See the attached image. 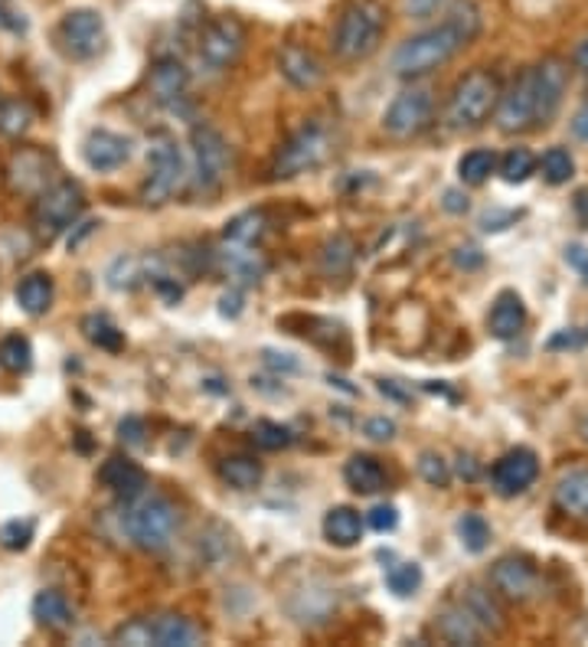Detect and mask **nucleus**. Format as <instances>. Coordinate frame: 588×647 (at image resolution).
Instances as JSON below:
<instances>
[{
	"label": "nucleus",
	"instance_id": "nucleus-1",
	"mask_svg": "<svg viewBox=\"0 0 588 647\" xmlns=\"http://www.w3.org/2000/svg\"><path fill=\"white\" fill-rule=\"evenodd\" d=\"M484 30V13L474 0H454L444 10V20L439 27H429L392 53L389 66L399 79H422L429 72L448 66L464 46H471Z\"/></svg>",
	"mask_w": 588,
	"mask_h": 647
},
{
	"label": "nucleus",
	"instance_id": "nucleus-2",
	"mask_svg": "<svg viewBox=\"0 0 588 647\" xmlns=\"http://www.w3.org/2000/svg\"><path fill=\"white\" fill-rule=\"evenodd\" d=\"M386 7L379 0H350L334 27V56L344 63H360L372 56L386 33Z\"/></svg>",
	"mask_w": 588,
	"mask_h": 647
},
{
	"label": "nucleus",
	"instance_id": "nucleus-3",
	"mask_svg": "<svg viewBox=\"0 0 588 647\" xmlns=\"http://www.w3.org/2000/svg\"><path fill=\"white\" fill-rule=\"evenodd\" d=\"M497 102H501V82L497 75L487 70L468 72L451 98H448V108H444V122L451 132H474L481 128L494 112H497Z\"/></svg>",
	"mask_w": 588,
	"mask_h": 647
},
{
	"label": "nucleus",
	"instance_id": "nucleus-4",
	"mask_svg": "<svg viewBox=\"0 0 588 647\" xmlns=\"http://www.w3.org/2000/svg\"><path fill=\"white\" fill-rule=\"evenodd\" d=\"M177 526H180V513L167 498H145V501L132 503L125 513V533L145 553L167 550Z\"/></svg>",
	"mask_w": 588,
	"mask_h": 647
},
{
	"label": "nucleus",
	"instance_id": "nucleus-5",
	"mask_svg": "<svg viewBox=\"0 0 588 647\" xmlns=\"http://www.w3.org/2000/svg\"><path fill=\"white\" fill-rule=\"evenodd\" d=\"M432 115H435L432 92L422 88V85H409L382 112V132L396 142H409V138L422 135L432 125Z\"/></svg>",
	"mask_w": 588,
	"mask_h": 647
},
{
	"label": "nucleus",
	"instance_id": "nucleus-6",
	"mask_svg": "<svg viewBox=\"0 0 588 647\" xmlns=\"http://www.w3.org/2000/svg\"><path fill=\"white\" fill-rule=\"evenodd\" d=\"M190 147H193V177L190 187L193 194H217L229 174V144L217 128L210 125H197L190 135Z\"/></svg>",
	"mask_w": 588,
	"mask_h": 647
},
{
	"label": "nucleus",
	"instance_id": "nucleus-7",
	"mask_svg": "<svg viewBox=\"0 0 588 647\" xmlns=\"http://www.w3.org/2000/svg\"><path fill=\"white\" fill-rule=\"evenodd\" d=\"M187 180V164L183 154L174 142H157L147 154V180L141 187V200L147 207H160L167 204Z\"/></svg>",
	"mask_w": 588,
	"mask_h": 647
},
{
	"label": "nucleus",
	"instance_id": "nucleus-8",
	"mask_svg": "<svg viewBox=\"0 0 588 647\" xmlns=\"http://www.w3.org/2000/svg\"><path fill=\"white\" fill-rule=\"evenodd\" d=\"M85 210V194L73 180H60L46 190H40L36 207H33V222L40 229V236L53 239L63 229H70L75 219Z\"/></svg>",
	"mask_w": 588,
	"mask_h": 647
},
{
	"label": "nucleus",
	"instance_id": "nucleus-9",
	"mask_svg": "<svg viewBox=\"0 0 588 647\" xmlns=\"http://www.w3.org/2000/svg\"><path fill=\"white\" fill-rule=\"evenodd\" d=\"M330 150V138L324 128L317 125H304L301 132H294L288 142L279 147L275 160H272V180H292L297 174L317 167Z\"/></svg>",
	"mask_w": 588,
	"mask_h": 647
},
{
	"label": "nucleus",
	"instance_id": "nucleus-10",
	"mask_svg": "<svg viewBox=\"0 0 588 647\" xmlns=\"http://www.w3.org/2000/svg\"><path fill=\"white\" fill-rule=\"evenodd\" d=\"M56 40L70 60H95L105 50V20L92 7H75L60 20Z\"/></svg>",
	"mask_w": 588,
	"mask_h": 647
},
{
	"label": "nucleus",
	"instance_id": "nucleus-11",
	"mask_svg": "<svg viewBox=\"0 0 588 647\" xmlns=\"http://www.w3.org/2000/svg\"><path fill=\"white\" fill-rule=\"evenodd\" d=\"M245 50V27L239 17H217L200 33V56L213 70H229Z\"/></svg>",
	"mask_w": 588,
	"mask_h": 647
},
{
	"label": "nucleus",
	"instance_id": "nucleus-12",
	"mask_svg": "<svg viewBox=\"0 0 588 647\" xmlns=\"http://www.w3.org/2000/svg\"><path fill=\"white\" fill-rule=\"evenodd\" d=\"M533 98H536V128L549 125L556 118V112L563 108V98L569 92V63L559 56L543 60L539 66H533Z\"/></svg>",
	"mask_w": 588,
	"mask_h": 647
},
{
	"label": "nucleus",
	"instance_id": "nucleus-13",
	"mask_svg": "<svg viewBox=\"0 0 588 647\" xmlns=\"http://www.w3.org/2000/svg\"><path fill=\"white\" fill-rule=\"evenodd\" d=\"M497 128L504 135H516V132H529L536 128V98H533V72L523 70L511 82L507 92H501L497 102Z\"/></svg>",
	"mask_w": 588,
	"mask_h": 647
},
{
	"label": "nucleus",
	"instance_id": "nucleus-14",
	"mask_svg": "<svg viewBox=\"0 0 588 647\" xmlns=\"http://www.w3.org/2000/svg\"><path fill=\"white\" fill-rule=\"evenodd\" d=\"M536 478H539V458L533 448H511L491 468V484L501 498L526 494L536 484Z\"/></svg>",
	"mask_w": 588,
	"mask_h": 647
},
{
	"label": "nucleus",
	"instance_id": "nucleus-15",
	"mask_svg": "<svg viewBox=\"0 0 588 647\" xmlns=\"http://www.w3.org/2000/svg\"><path fill=\"white\" fill-rule=\"evenodd\" d=\"M491 585L501 598L507 602H529L539 595V573L529 560H516L507 556L501 563H494L491 570Z\"/></svg>",
	"mask_w": 588,
	"mask_h": 647
},
{
	"label": "nucleus",
	"instance_id": "nucleus-16",
	"mask_svg": "<svg viewBox=\"0 0 588 647\" xmlns=\"http://www.w3.org/2000/svg\"><path fill=\"white\" fill-rule=\"evenodd\" d=\"M82 157L92 170L108 174V170H118L132 160V142L125 135L108 132V128H95L82 144Z\"/></svg>",
	"mask_w": 588,
	"mask_h": 647
},
{
	"label": "nucleus",
	"instance_id": "nucleus-17",
	"mask_svg": "<svg viewBox=\"0 0 588 647\" xmlns=\"http://www.w3.org/2000/svg\"><path fill=\"white\" fill-rule=\"evenodd\" d=\"M98 481L122 501H135L141 498L147 488L145 468L138 461H132L128 455H112L102 468H98Z\"/></svg>",
	"mask_w": 588,
	"mask_h": 647
},
{
	"label": "nucleus",
	"instance_id": "nucleus-18",
	"mask_svg": "<svg viewBox=\"0 0 588 647\" xmlns=\"http://www.w3.org/2000/svg\"><path fill=\"white\" fill-rule=\"evenodd\" d=\"M279 72L285 75V82L297 88V92H311L324 82V63L307 50V46H297V43H288L282 53H279Z\"/></svg>",
	"mask_w": 588,
	"mask_h": 647
},
{
	"label": "nucleus",
	"instance_id": "nucleus-19",
	"mask_svg": "<svg viewBox=\"0 0 588 647\" xmlns=\"http://www.w3.org/2000/svg\"><path fill=\"white\" fill-rule=\"evenodd\" d=\"M147 625V645L154 647H197L203 641L200 628L177 615V612H164V615H154V618H145Z\"/></svg>",
	"mask_w": 588,
	"mask_h": 647
},
{
	"label": "nucleus",
	"instance_id": "nucleus-20",
	"mask_svg": "<svg viewBox=\"0 0 588 647\" xmlns=\"http://www.w3.org/2000/svg\"><path fill=\"white\" fill-rule=\"evenodd\" d=\"M7 174H10L13 190H20V194H40V190H46V180H50V157L43 150L23 147V150L13 154Z\"/></svg>",
	"mask_w": 588,
	"mask_h": 647
},
{
	"label": "nucleus",
	"instance_id": "nucleus-21",
	"mask_svg": "<svg viewBox=\"0 0 588 647\" xmlns=\"http://www.w3.org/2000/svg\"><path fill=\"white\" fill-rule=\"evenodd\" d=\"M435 628L448 645H481V638L487 635L481 628V622L464 608V602H451L435 615Z\"/></svg>",
	"mask_w": 588,
	"mask_h": 647
},
{
	"label": "nucleus",
	"instance_id": "nucleus-22",
	"mask_svg": "<svg viewBox=\"0 0 588 647\" xmlns=\"http://www.w3.org/2000/svg\"><path fill=\"white\" fill-rule=\"evenodd\" d=\"M487 327L497 341H514L516 334L526 327V304L516 291H501L491 304Z\"/></svg>",
	"mask_w": 588,
	"mask_h": 647
},
{
	"label": "nucleus",
	"instance_id": "nucleus-23",
	"mask_svg": "<svg viewBox=\"0 0 588 647\" xmlns=\"http://www.w3.org/2000/svg\"><path fill=\"white\" fill-rule=\"evenodd\" d=\"M364 530H367V520L354 507H334L324 516V536H327V543H334L340 550L357 546L364 540Z\"/></svg>",
	"mask_w": 588,
	"mask_h": 647
},
{
	"label": "nucleus",
	"instance_id": "nucleus-24",
	"mask_svg": "<svg viewBox=\"0 0 588 647\" xmlns=\"http://www.w3.org/2000/svg\"><path fill=\"white\" fill-rule=\"evenodd\" d=\"M147 82H150V92H154L157 102H177V98L187 92V85H190V72H187L183 63L164 56V60H157V63L150 66Z\"/></svg>",
	"mask_w": 588,
	"mask_h": 647
},
{
	"label": "nucleus",
	"instance_id": "nucleus-25",
	"mask_svg": "<svg viewBox=\"0 0 588 647\" xmlns=\"http://www.w3.org/2000/svg\"><path fill=\"white\" fill-rule=\"evenodd\" d=\"M556 507L576 520H588V468H576L556 481Z\"/></svg>",
	"mask_w": 588,
	"mask_h": 647
},
{
	"label": "nucleus",
	"instance_id": "nucleus-26",
	"mask_svg": "<svg viewBox=\"0 0 588 647\" xmlns=\"http://www.w3.org/2000/svg\"><path fill=\"white\" fill-rule=\"evenodd\" d=\"M33 618H36V625H43L46 632H63V628L73 625V605H70V598H66L63 592L43 588V592H36V598H33Z\"/></svg>",
	"mask_w": 588,
	"mask_h": 647
},
{
	"label": "nucleus",
	"instance_id": "nucleus-27",
	"mask_svg": "<svg viewBox=\"0 0 588 647\" xmlns=\"http://www.w3.org/2000/svg\"><path fill=\"white\" fill-rule=\"evenodd\" d=\"M53 294H56V285L46 272H30L27 279H20L17 285V304L23 314L30 317H40L53 307Z\"/></svg>",
	"mask_w": 588,
	"mask_h": 647
},
{
	"label": "nucleus",
	"instance_id": "nucleus-28",
	"mask_svg": "<svg viewBox=\"0 0 588 647\" xmlns=\"http://www.w3.org/2000/svg\"><path fill=\"white\" fill-rule=\"evenodd\" d=\"M217 474H220L222 484L235 488V491H255L262 484V461L252 458V455H229L217 465Z\"/></svg>",
	"mask_w": 588,
	"mask_h": 647
},
{
	"label": "nucleus",
	"instance_id": "nucleus-29",
	"mask_svg": "<svg viewBox=\"0 0 588 647\" xmlns=\"http://www.w3.org/2000/svg\"><path fill=\"white\" fill-rule=\"evenodd\" d=\"M344 481L357 494H379L386 488V471L372 455H350L344 465Z\"/></svg>",
	"mask_w": 588,
	"mask_h": 647
},
{
	"label": "nucleus",
	"instance_id": "nucleus-30",
	"mask_svg": "<svg viewBox=\"0 0 588 647\" xmlns=\"http://www.w3.org/2000/svg\"><path fill=\"white\" fill-rule=\"evenodd\" d=\"M82 334H85V341H88L92 347L108 351V354H118V351L125 347V334H122V331L115 327V321L105 317V314H88V317H82Z\"/></svg>",
	"mask_w": 588,
	"mask_h": 647
},
{
	"label": "nucleus",
	"instance_id": "nucleus-31",
	"mask_svg": "<svg viewBox=\"0 0 588 647\" xmlns=\"http://www.w3.org/2000/svg\"><path fill=\"white\" fill-rule=\"evenodd\" d=\"M464 608L481 622V628L484 632H501L504 628V612H501V605H497V598L491 595V592H484V588H468L464 592Z\"/></svg>",
	"mask_w": 588,
	"mask_h": 647
},
{
	"label": "nucleus",
	"instance_id": "nucleus-32",
	"mask_svg": "<svg viewBox=\"0 0 588 647\" xmlns=\"http://www.w3.org/2000/svg\"><path fill=\"white\" fill-rule=\"evenodd\" d=\"M497 170V154L491 147H474L458 160V177L468 187H481Z\"/></svg>",
	"mask_w": 588,
	"mask_h": 647
},
{
	"label": "nucleus",
	"instance_id": "nucleus-33",
	"mask_svg": "<svg viewBox=\"0 0 588 647\" xmlns=\"http://www.w3.org/2000/svg\"><path fill=\"white\" fill-rule=\"evenodd\" d=\"M536 167L543 170V180L553 184V187L569 184L573 174H576V160H573V154H569L566 147H549V150L543 154V160H536Z\"/></svg>",
	"mask_w": 588,
	"mask_h": 647
},
{
	"label": "nucleus",
	"instance_id": "nucleus-34",
	"mask_svg": "<svg viewBox=\"0 0 588 647\" xmlns=\"http://www.w3.org/2000/svg\"><path fill=\"white\" fill-rule=\"evenodd\" d=\"M262 232H265V213H259V210L239 213L225 222V239L235 246H255L262 239Z\"/></svg>",
	"mask_w": 588,
	"mask_h": 647
},
{
	"label": "nucleus",
	"instance_id": "nucleus-35",
	"mask_svg": "<svg viewBox=\"0 0 588 647\" xmlns=\"http://www.w3.org/2000/svg\"><path fill=\"white\" fill-rule=\"evenodd\" d=\"M458 536H461V543H464L468 553H484V550L491 546V523H487L481 513L468 510V513L458 520Z\"/></svg>",
	"mask_w": 588,
	"mask_h": 647
},
{
	"label": "nucleus",
	"instance_id": "nucleus-36",
	"mask_svg": "<svg viewBox=\"0 0 588 647\" xmlns=\"http://www.w3.org/2000/svg\"><path fill=\"white\" fill-rule=\"evenodd\" d=\"M30 125H33V112H30L27 102H20V98H0V135L20 138V135H27Z\"/></svg>",
	"mask_w": 588,
	"mask_h": 647
},
{
	"label": "nucleus",
	"instance_id": "nucleus-37",
	"mask_svg": "<svg viewBox=\"0 0 588 647\" xmlns=\"http://www.w3.org/2000/svg\"><path fill=\"white\" fill-rule=\"evenodd\" d=\"M0 366L7 373H27L33 366V347L23 334H7L0 341Z\"/></svg>",
	"mask_w": 588,
	"mask_h": 647
},
{
	"label": "nucleus",
	"instance_id": "nucleus-38",
	"mask_svg": "<svg viewBox=\"0 0 588 647\" xmlns=\"http://www.w3.org/2000/svg\"><path fill=\"white\" fill-rule=\"evenodd\" d=\"M536 174V154L529 147H511L501 157V177L507 184H526Z\"/></svg>",
	"mask_w": 588,
	"mask_h": 647
},
{
	"label": "nucleus",
	"instance_id": "nucleus-39",
	"mask_svg": "<svg viewBox=\"0 0 588 647\" xmlns=\"http://www.w3.org/2000/svg\"><path fill=\"white\" fill-rule=\"evenodd\" d=\"M386 585H389V592L399 595V598L416 595L419 585H422V566H419V563H399V566H392V570L386 573Z\"/></svg>",
	"mask_w": 588,
	"mask_h": 647
},
{
	"label": "nucleus",
	"instance_id": "nucleus-40",
	"mask_svg": "<svg viewBox=\"0 0 588 647\" xmlns=\"http://www.w3.org/2000/svg\"><path fill=\"white\" fill-rule=\"evenodd\" d=\"M321 262H324V272H327V275H344V272L354 265V242L344 239V236L330 239V242L324 246Z\"/></svg>",
	"mask_w": 588,
	"mask_h": 647
},
{
	"label": "nucleus",
	"instance_id": "nucleus-41",
	"mask_svg": "<svg viewBox=\"0 0 588 647\" xmlns=\"http://www.w3.org/2000/svg\"><path fill=\"white\" fill-rule=\"evenodd\" d=\"M252 435H255V445L259 448H269V451H279V448H288L292 445V431L285 429L282 422H272V419H259Z\"/></svg>",
	"mask_w": 588,
	"mask_h": 647
},
{
	"label": "nucleus",
	"instance_id": "nucleus-42",
	"mask_svg": "<svg viewBox=\"0 0 588 647\" xmlns=\"http://www.w3.org/2000/svg\"><path fill=\"white\" fill-rule=\"evenodd\" d=\"M419 474L432 488H448V481H451V468L439 451H422L419 455Z\"/></svg>",
	"mask_w": 588,
	"mask_h": 647
},
{
	"label": "nucleus",
	"instance_id": "nucleus-43",
	"mask_svg": "<svg viewBox=\"0 0 588 647\" xmlns=\"http://www.w3.org/2000/svg\"><path fill=\"white\" fill-rule=\"evenodd\" d=\"M30 540H33V523L30 520H10V523L0 526V546L3 550L20 553V550L30 546Z\"/></svg>",
	"mask_w": 588,
	"mask_h": 647
},
{
	"label": "nucleus",
	"instance_id": "nucleus-44",
	"mask_svg": "<svg viewBox=\"0 0 588 647\" xmlns=\"http://www.w3.org/2000/svg\"><path fill=\"white\" fill-rule=\"evenodd\" d=\"M367 526H372L376 533H392L399 526V510L392 503H376L367 513Z\"/></svg>",
	"mask_w": 588,
	"mask_h": 647
},
{
	"label": "nucleus",
	"instance_id": "nucleus-45",
	"mask_svg": "<svg viewBox=\"0 0 588 647\" xmlns=\"http://www.w3.org/2000/svg\"><path fill=\"white\" fill-rule=\"evenodd\" d=\"M441 7H444V0H406V13L412 20H429L439 13Z\"/></svg>",
	"mask_w": 588,
	"mask_h": 647
},
{
	"label": "nucleus",
	"instance_id": "nucleus-46",
	"mask_svg": "<svg viewBox=\"0 0 588 647\" xmlns=\"http://www.w3.org/2000/svg\"><path fill=\"white\" fill-rule=\"evenodd\" d=\"M118 438L125 441V445H145V422L141 419H125L122 426H118Z\"/></svg>",
	"mask_w": 588,
	"mask_h": 647
},
{
	"label": "nucleus",
	"instance_id": "nucleus-47",
	"mask_svg": "<svg viewBox=\"0 0 588 647\" xmlns=\"http://www.w3.org/2000/svg\"><path fill=\"white\" fill-rule=\"evenodd\" d=\"M566 262H569L573 269H579V272H582V279H586V285H588V249L586 246H569V249H566Z\"/></svg>",
	"mask_w": 588,
	"mask_h": 647
},
{
	"label": "nucleus",
	"instance_id": "nucleus-48",
	"mask_svg": "<svg viewBox=\"0 0 588 647\" xmlns=\"http://www.w3.org/2000/svg\"><path fill=\"white\" fill-rule=\"evenodd\" d=\"M367 435L372 441H389V438L396 435V426H392L389 419H369Z\"/></svg>",
	"mask_w": 588,
	"mask_h": 647
},
{
	"label": "nucleus",
	"instance_id": "nucleus-49",
	"mask_svg": "<svg viewBox=\"0 0 588 647\" xmlns=\"http://www.w3.org/2000/svg\"><path fill=\"white\" fill-rule=\"evenodd\" d=\"M573 135H576V138H582V142H588V105H582V108L573 115Z\"/></svg>",
	"mask_w": 588,
	"mask_h": 647
},
{
	"label": "nucleus",
	"instance_id": "nucleus-50",
	"mask_svg": "<svg viewBox=\"0 0 588 647\" xmlns=\"http://www.w3.org/2000/svg\"><path fill=\"white\" fill-rule=\"evenodd\" d=\"M242 298H239V291H232V294H222V314H229V317H235L239 311H242V304H239Z\"/></svg>",
	"mask_w": 588,
	"mask_h": 647
},
{
	"label": "nucleus",
	"instance_id": "nucleus-51",
	"mask_svg": "<svg viewBox=\"0 0 588 647\" xmlns=\"http://www.w3.org/2000/svg\"><path fill=\"white\" fill-rule=\"evenodd\" d=\"M573 63H576V70L588 72V40L576 43V50H573Z\"/></svg>",
	"mask_w": 588,
	"mask_h": 647
},
{
	"label": "nucleus",
	"instance_id": "nucleus-52",
	"mask_svg": "<svg viewBox=\"0 0 588 647\" xmlns=\"http://www.w3.org/2000/svg\"><path fill=\"white\" fill-rule=\"evenodd\" d=\"M573 210H576V216H579V219L588 226V190H579V194H576Z\"/></svg>",
	"mask_w": 588,
	"mask_h": 647
},
{
	"label": "nucleus",
	"instance_id": "nucleus-53",
	"mask_svg": "<svg viewBox=\"0 0 588 647\" xmlns=\"http://www.w3.org/2000/svg\"><path fill=\"white\" fill-rule=\"evenodd\" d=\"M444 207H448V210H451V213H461V210H468V200H464V204H461V197H458V194H454V190H451V194H448V197H444Z\"/></svg>",
	"mask_w": 588,
	"mask_h": 647
},
{
	"label": "nucleus",
	"instance_id": "nucleus-54",
	"mask_svg": "<svg viewBox=\"0 0 588 647\" xmlns=\"http://www.w3.org/2000/svg\"><path fill=\"white\" fill-rule=\"evenodd\" d=\"M0 27H7V30H27L23 20H13V13H3V10H0Z\"/></svg>",
	"mask_w": 588,
	"mask_h": 647
},
{
	"label": "nucleus",
	"instance_id": "nucleus-55",
	"mask_svg": "<svg viewBox=\"0 0 588 647\" xmlns=\"http://www.w3.org/2000/svg\"><path fill=\"white\" fill-rule=\"evenodd\" d=\"M582 435H586V438H588V419H586V422H582Z\"/></svg>",
	"mask_w": 588,
	"mask_h": 647
}]
</instances>
